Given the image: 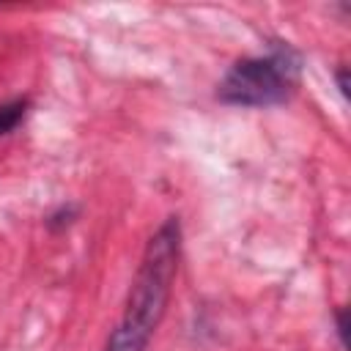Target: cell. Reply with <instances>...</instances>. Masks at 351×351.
Instances as JSON below:
<instances>
[{"label":"cell","mask_w":351,"mask_h":351,"mask_svg":"<svg viewBox=\"0 0 351 351\" xmlns=\"http://www.w3.org/2000/svg\"><path fill=\"white\" fill-rule=\"evenodd\" d=\"M178 255H181V228L178 219L170 217L145 244L140 269L132 280L123 315L115 326V332L107 340L104 351H143L151 335L156 332L170 288L178 271Z\"/></svg>","instance_id":"6da1fadb"},{"label":"cell","mask_w":351,"mask_h":351,"mask_svg":"<svg viewBox=\"0 0 351 351\" xmlns=\"http://www.w3.org/2000/svg\"><path fill=\"white\" fill-rule=\"evenodd\" d=\"M296 82V58L291 49H277L261 58L239 60L219 82L217 96L225 104L239 107H269L288 99Z\"/></svg>","instance_id":"7a4b0ae2"},{"label":"cell","mask_w":351,"mask_h":351,"mask_svg":"<svg viewBox=\"0 0 351 351\" xmlns=\"http://www.w3.org/2000/svg\"><path fill=\"white\" fill-rule=\"evenodd\" d=\"M27 99H11V101H3L0 104V137L3 134H11L19 123H22V118H25V112H27Z\"/></svg>","instance_id":"3957f363"}]
</instances>
